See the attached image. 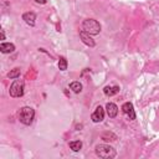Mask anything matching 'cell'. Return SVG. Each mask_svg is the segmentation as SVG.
Segmentation results:
<instances>
[{"label": "cell", "mask_w": 159, "mask_h": 159, "mask_svg": "<svg viewBox=\"0 0 159 159\" xmlns=\"http://www.w3.org/2000/svg\"><path fill=\"white\" fill-rule=\"evenodd\" d=\"M96 154L103 159H112L116 157V149L108 144H98L94 149Z\"/></svg>", "instance_id": "cell-1"}, {"label": "cell", "mask_w": 159, "mask_h": 159, "mask_svg": "<svg viewBox=\"0 0 159 159\" xmlns=\"http://www.w3.org/2000/svg\"><path fill=\"white\" fill-rule=\"evenodd\" d=\"M82 30L89 35H98L101 32V24L94 19H86L82 22Z\"/></svg>", "instance_id": "cell-2"}, {"label": "cell", "mask_w": 159, "mask_h": 159, "mask_svg": "<svg viewBox=\"0 0 159 159\" xmlns=\"http://www.w3.org/2000/svg\"><path fill=\"white\" fill-rule=\"evenodd\" d=\"M35 118V111L31 107H22L19 112V119L22 124L30 125Z\"/></svg>", "instance_id": "cell-3"}, {"label": "cell", "mask_w": 159, "mask_h": 159, "mask_svg": "<svg viewBox=\"0 0 159 159\" xmlns=\"http://www.w3.org/2000/svg\"><path fill=\"white\" fill-rule=\"evenodd\" d=\"M24 86H25V84H24V81L16 78V80L11 83V86H10V89H9L10 96L14 97V98L21 97V96L24 94Z\"/></svg>", "instance_id": "cell-4"}, {"label": "cell", "mask_w": 159, "mask_h": 159, "mask_svg": "<svg viewBox=\"0 0 159 159\" xmlns=\"http://www.w3.org/2000/svg\"><path fill=\"white\" fill-rule=\"evenodd\" d=\"M122 112H123L130 120L135 119V112H134L133 104H132L130 102H125V103H123V106H122Z\"/></svg>", "instance_id": "cell-5"}, {"label": "cell", "mask_w": 159, "mask_h": 159, "mask_svg": "<svg viewBox=\"0 0 159 159\" xmlns=\"http://www.w3.org/2000/svg\"><path fill=\"white\" fill-rule=\"evenodd\" d=\"M91 119H92L94 123H99V122H102V120L104 119V109H103L101 106L96 107L94 112H93L92 116H91Z\"/></svg>", "instance_id": "cell-6"}, {"label": "cell", "mask_w": 159, "mask_h": 159, "mask_svg": "<svg viewBox=\"0 0 159 159\" xmlns=\"http://www.w3.org/2000/svg\"><path fill=\"white\" fill-rule=\"evenodd\" d=\"M80 37H81L82 42H83L84 45L89 46V47H93V46L96 45V42H94V40L91 37V35H89V34H87V32H86V31H83V30H81V31H80Z\"/></svg>", "instance_id": "cell-7"}, {"label": "cell", "mask_w": 159, "mask_h": 159, "mask_svg": "<svg viewBox=\"0 0 159 159\" xmlns=\"http://www.w3.org/2000/svg\"><path fill=\"white\" fill-rule=\"evenodd\" d=\"M106 111H107V114L109 118H114L118 114V107H117V104H114L112 102H108L106 104Z\"/></svg>", "instance_id": "cell-8"}, {"label": "cell", "mask_w": 159, "mask_h": 159, "mask_svg": "<svg viewBox=\"0 0 159 159\" xmlns=\"http://www.w3.org/2000/svg\"><path fill=\"white\" fill-rule=\"evenodd\" d=\"M22 20L30 25V26H35V22H36V15L34 12H25L22 15Z\"/></svg>", "instance_id": "cell-9"}, {"label": "cell", "mask_w": 159, "mask_h": 159, "mask_svg": "<svg viewBox=\"0 0 159 159\" xmlns=\"http://www.w3.org/2000/svg\"><path fill=\"white\" fill-rule=\"evenodd\" d=\"M118 92H119V87L118 86H106L103 88V93L106 96H108V97H112V96L117 94Z\"/></svg>", "instance_id": "cell-10"}, {"label": "cell", "mask_w": 159, "mask_h": 159, "mask_svg": "<svg viewBox=\"0 0 159 159\" xmlns=\"http://www.w3.org/2000/svg\"><path fill=\"white\" fill-rule=\"evenodd\" d=\"M0 51L2 53H10V52H14L15 51V45L14 43H10V42H2L0 45Z\"/></svg>", "instance_id": "cell-11"}, {"label": "cell", "mask_w": 159, "mask_h": 159, "mask_svg": "<svg viewBox=\"0 0 159 159\" xmlns=\"http://www.w3.org/2000/svg\"><path fill=\"white\" fill-rule=\"evenodd\" d=\"M20 73H21V70H20L19 67H15V68H12V70L7 73V77L11 78V80H16V78L20 77Z\"/></svg>", "instance_id": "cell-12"}, {"label": "cell", "mask_w": 159, "mask_h": 159, "mask_svg": "<svg viewBox=\"0 0 159 159\" xmlns=\"http://www.w3.org/2000/svg\"><path fill=\"white\" fill-rule=\"evenodd\" d=\"M70 88L75 92V93H80L82 91V84L78 82V81H75V82H71L70 83Z\"/></svg>", "instance_id": "cell-13"}, {"label": "cell", "mask_w": 159, "mask_h": 159, "mask_svg": "<svg viewBox=\"0 0 159 159\" xmlns=\"http://www.w3.org/2000/svg\"><path fill=\"white\" fill-rule=\"evenodd\" d=\"M102 139L106 140V142H113V140L117 139V135L113 134V133H111V132H106V133L102 134Z\"/></svg>", "instance_id": "cell-14"}, {"label": "cell", "mask_w": 159, "mask_h": 159, "mask_svg": "<svg viewBox=\"0 0 159 159\" xmlns=\"http://www.w3.org/2000/svg\"><path fill=\"white\" fill-rule=\"evenodd\" d=\"M70 148L73 152H78L82 148V142L81 140H72V142H70Z\"/></svg>", "instance_id": "cell-15"}, {"label": "cell", "mask_w": 159, "mask_h": 159, "mask_svg": "<svg viewBox=\"0 0 159 159\" xmlns=\"http://www.w3.org/2000/svg\"><path fill=\"white\" fill-rule=\"evenodd\" d=\"M58 68L61 71H66L67 70V60L65 57H60L58 58Z\"/></svg>", "instance_id": "cell-16"}, {"label": "cell", "mask_w": 159, "mask_h": 159, "mask_svg": "<svg viewBox=\"0 0 159 159\" xmlns=\"http://www.w3.org/2000/svg\"><path fill=\"white\" fill-rule=\"evenodd\" d=\"M36 2H39V4H46L47 2V0H35Z\"/></svg>", "instance_id": "cell-17"}, {"label": "cell", "mask_w": 159, "mask_h": 159, "mask_svg": "<svg viewBox=\"0 0 159 159\" xmlns=\"http://www.w3.org/2000/svg\"><path fill=\"white\" fill-rule=\"evenodd\" d=\"M1 40H5V34H4V31H1Z\"/></svg>", "instance_id": "cell-18"}]
</instances>
